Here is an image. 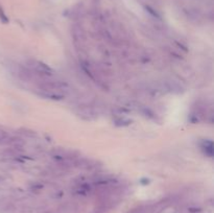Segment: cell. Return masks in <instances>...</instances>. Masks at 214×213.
I'll return each mask as SVG.
<instances>
[{
	"instance_id": "obj_1",
	"label": "cell",
	"mask_w": 214,
	"mask_h": 213,
	"mask_svg": "<svg viewBox=\"0 0 214 213\" xmlns=\"http://www.w3.org/2000/svg\"><path fill=\"white\" fill-rule=\"evenodd\" d=\"M0 19H1V21H3V22H7V19L5 17L3 10H2L1 7H0Z\"/></svg>"
}]
</instances>
